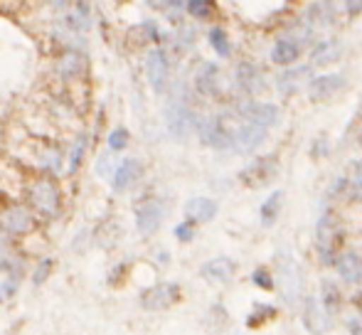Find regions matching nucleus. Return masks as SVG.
Wrapping results in <instances>:
<instances>
[{"label":"nucleus","instance_id":"f257e3e1","mask_svg":"<svg viewBox=\"0 0 362 335\" xmlns=\"http://www.w3.org/2000/svg\"><path fill=\"white\" fill-rule=\"evenodd\" d=\"M343 227L340 217L333 212V207H325V212L318 220V259L323 266H335L338 257L343 254Z\"/></svg>","mask_w":362,"mask_h":335},{"label":"nucleus","instance_id":"ddd939ff","mask_svg":"<svg viewBox=\"0 0 362 335\" xmlns=\"http://www.w3.org/2000/svg\"><path fill=\"white\" fill-rule=\"evenodd\" d=\"M237 84H239V91H244L247 96L264 94V91H267L264 69L254 62H239L237 64Z\"/></svg>","mask_w":362,"mask_h":335},{"label":"nucleus","instance_id":"f03ea898","mask_svg":"<svg viewBox=\"0 0 362 335\" xmlns=\"http://www.w3.org/2000/svg\"><path fill=\"white\" fill-rule=\"evenodd\" d=\"M28 197L37 215L57 217L62 212V187H59V182L52 175H42L30 182Z\"/></svg>","mask_w":362,"mask_h":335},{"label":"nucleus","instance_id":"aec40b11","mask_svg":"<svg viewBox=\"0 0 362 335\" xmlns=\"http://www.w3.org/2000/svg\"><path fill=\"white\" fill-rule=\"evenodd\" d=\"M343 57V47L338 40H320L310 49V67H328Z\"/></svg>","mask_w":362,"mask_h":335},{"label":"nucleus","instance_id":"f8f14e48","mask_svg":"<svg viewBox=\"0 0 362 335\" xmlns=\"http://www.w3.org/2000/svg\"><path fill=\"white\" fill-rule=\"evenodd\" d=\"M163 220H165V207H163L160 200L151 197V200H144L139 207H136V227H139L141 235H156L160 230Z\"/></svg>","mask_w":362,"mask_h":335},{"label":"nucleus","instance_id":"423d86ee","mask_svg":"<svg viewBox=\"0 0 362 335\" xmlns=\"http://www.w3.org/2000/svg\"><path fill=\"white\" fill-rule=\"evenodd\" d=\"M239 116L247 119V124L262 126V129H274L281 121V106L272 104V101H247L239 106Z\"/></svg>","mask_w":362,"mask_h":335},{"label":"nucleus","instance_id":"4c0bfd02","mask_svg":"<svg viewBox=\"0 0 362 335\" xmlns=\"http://www.w3.org/2000/svg\"><path fill=\"white\" fill-rule=\"evenodd\" d=\"M348 328L353 335H362V321H358V318H353V321H348Z\"/></svg>","mask_w":362,"mask_h":335},{"label":"nucleus","instance_id":"1a4fd4ad","mask_svg":"<svg viewBox=\"0 0 362 335\" xmlns=\"http://www.w3.org/2000/svg\"><path fill=\"white\" fill-rule=\"evenodd\" d=\"M35 215L28 207H5L0 210V232L10 237H23L35 230Z\"/></svg>","mask_w":362,"mask_h":335},{"label":"nucleus","instance_id":"7ed1b4c3","mask_svg":"<svg viewBox=\"0 0 362 335\" xmlns=\"http://www.w3.org/2000/svg\"><path fill=\"white\" fill-rule=\"evenodd\" d=\"M281 170V158L279 153H264L259 158H254L252 163L239 172V182H242L247 190H262V187L272 185L279 177Z\"/></svg>","mask_w":362,"mask_h":335},{"label":"nucleus","instance_id":"6ab92c4d","mask_svg":"<svg viewBox=\"0 0 362 335\" xmlns=\"http://www.w3.org/2000/svg\"><path fill=\"white\" fill-rule=\"evenodd\" d=\"M219 205L212 197H192L185 202V215L187 220H192L195 225H207L217 217Z\"/></svg>","mask_w":362,"mask_h":335},{"label":"nucleus","instance_id":"9b49d317","mask_svg":"<svg viewBox=\"0 0 362 335\" xmlns=\"http://www.w3.org/2000/svg\"><path fill=\"white\" fill-rule=\"evenodd\" d=\"M180 301V286L177 283H156L141 293V306L146 311H165L173 303Z\"/></svg>","mask_w":362,"mask_h":335},{"label":"nucleus","instance_id":"a211bd4d","mask_svg":"<svg viewBox=\"0 0 362 335\" xmlns=\"http://www.w3.org/2000/svg\"><path fill=\"white\" fill-rule=\"evenodd\" d=\"M338 20V8H335L330 0H315L313 5L305 8V23L313 30H325Z\"/></svg>","mask_w":362,"mask_h":335},{"label":"nucleus","instance_id":"473e14b6","mask_svg":"<svg viewBox=\"0 0 362 335\" xmlns=\"http://www.w3.org/2000/svg\"><path fill=\"white\" fill-rule=\"evenodd\" d=\"M15 291H18V276L13 274V276H8L3 283H0V303L8 301V298H13Z\"/></svg>","mask_w":362,"mask_h":335},{"label":"nucleus","instance_id":"2eb2a0df","mask_svg":"<svg viewBox=\"0 0 362 335\" xmlns=\"http://www.w3.org/2000/svg\"><path fill=\"white\" fill-rule=\"evenodd\" d=\"M269 131L262 129V126L254 124H242L239 129H234V151L237 153H254L264 146Z\"/></svg>","mask_w":362,"mask_h":335},{"label":"nucleus","instance_id":"2f4dec72","mask_svg":"<svg viewBox=\"0 0 362 335\" xmlns=\"http://www.w3.org/2000/svg\"><path fill=\"white\" fill-rule=\"evenodd\" d=\"M195 227H197V225H195L192 220L180 222V225H177L175 230H173V232H175V240H177V242H182V245H190V242L197 237V230H195Z\"/></svg>","mask_w":362,"mask_h":335},{"label":"nucleus","instance_id":"c85d7f7f","mask_svg":"<svg viewBox=\"0 0 362 335\" xmlns=\"http://www.w3.org/2000/svg\"><path fill=\"white\" fill-rule=\"evenodd\" d=\"M187 15H192L195 20H210L215 15V3L212 0H190L187 3Z\"/></svg>","mask_w":362,"mask_h":335},{"label":"nucleus","instance_id":"c9c22d12","mask_svg":"<svg viewBox=\"0 0 362 335\" xmlns=\"http://www.w3.org/2000/svg\"><path fill=\"white\" fill-rule=\"evenodd\" d=\"M187 3L190 0H163V8L173 10V13H180L182 8H187Z\"/></svg>","mask_w":362,"mask_h":335},{"label":"nucleus","instance_id":"e433bc0d","mask_svg":"<svg viewBox=\"0 0 362 335\" xmlns=\"http://www.w3.org/2000/svg\"><path fill=\"white\" fill-rule=\"evenodd\" d=\"M345 13L348 15H362V0H345Z\"/></svg>","mask_w":362,"mask_h":335},{"label":"nucleus","instance_id":"393cba45","mask_svg":"<svg viewBox=\"0 0 362 335\" xmlns=\"http://www.w3.org/2000/svg\"><path fill=\"white\" fill-rule=\"evenodd\" d=\"M281 207H284V190H274L272 195L262 202V207H259V222H262L264 227H274L279 215H281Z\"/></svg>","mask_w":362,"mask_h":335},{"label":"nucleus","instance_id":"ea45409f","mask_svg":"<svg viewBox=\"0 0 362 335\" xmlns=\"http://www.w3.org/2000/svg\"><path fill=\"white\" fill-rule=\"evenodd\" d=\"M148 8H163V0H146Z\"/></svg>","mask_w":362,"mask_h":335},{"label":"nucleus","instance_id":"a878e982","mask_svg":"<svg viewBox=\"0 0 362 335\" xmlns=\"http://www.w3.org/2000/svg\"><path fill=\"white\" fill-rule=\"evenodd\" d=\"M320 303H323L325 311H328L330 316L340 313V308H343V293H340L338 283L323 281V286H320Z\"/></svg>","mask_w":362,"mask_h":335},{"label":"nucleus","instance_id":"cd10ccee","mask_svg":"<svg viewBox=\"0 0 362 335\" xmlns=\"http://www.w3.org/2000/svg\"><path fill=\"white\" fill-rule=\"evenodd\" d=\"M86 146H89V136H86V134L76 136L72 155H69V170L67 172H76L81 168V160H84V155H86Z\"/></svg>","mask_w":362,"mask_h":335},{"label":"nucleus","instance_id":"7c9ffc66","mask_svg":"<svg viewBox=\"0 0 362 335\" xmlns=\"http://www.w3.org/2000/svg\"><path fill=\"white\" fill-rule=\"evenodd\" d=\"M129 141H131L129 131H126L124 126H119V129H114L109 134V151H114V153H121V151L129 148Z\"/></svg>","mask_w":362,"mask_h":335},{"label":"nucleus","instance_id":"0eeeda50","mask_svg":"<svg viewBox=\"0 0 362 335\" xmlns=\"http://www.w3.org/2000/svg\"><path fill=\"white\" fill-rule=\"evenodd\" d=\"M348 86V77L340 72H325V74H315V77L308 79V99L310 101H328L333 96H338L340 91Z\"/></svg>","mask_w":362,"mask_h":335},{"label":"nucleus","instance_id":"412c9836","mask_svg":"<svg viewBox=\"0 0 362 335\" xmlns=\"http://www.w3.org/2000/svg\"><path fill=\"white\" fill-rule=\"evenodd\" d=\"M195 91L200 96H215L219 91V67L215 62H202L195 72Z\"/></svg>","mask_w":362,"mask_h":335},{"label":"nucleus","instance_id":"c756f323","mask_svg":"<svg viewBox=\"0 0 362 335\" xmlns=\"http://www.w3.org/2000/svg\"><path fill=\"white\" fill-rule=\"evenodd\" d=\"M252 281L257 288H264V291H274L276 288V281H274V274L269 271L267 266H259L252 271Z\"/></svg>","mask_w":362,"mask_h":335},{"label":"nucleus","instance_id":"72a5a7b5","mask_svg":"<svg viewBox=\"0 0 362 335\" xmlns=\"http://www.w3.org/2000/svg\"><path fill=\"white\" fill-rule=\"evenodd\" d=\"M348 197L350 202H355V205H362V177L360 175H355L353 180H350V185H348Z\"/></svg>","mask_w":362,"mask_h":335},{"label":"nucleus","instance_id":"4468645a","mask_svg":"<svg viewBox=\"0 0 362 335\" xmlns=\"http://www.w3.org/2000/svg\"><path fill=\"white\" fill-rule=\"evenodd\" d=\"M141 175H144V163L139 158H126L111 172V187L114 192H126L141 180Z\"/></svg>","mask_w":362,"mask_h":335},{"label":"nucleus","instance_id":"b1692460","mask_svg":"<svg viewBox=\"0 0 362 335\" xmlns=\"http://www.w3.org/2000/svg\"><path fill=\"white\" fill-rule=\"evenodd\" d=\"M303 79H310V64H305V67H288L284 69L281 74H279L276 84H279V91L281 94H293V91H298V86Z\"/></svg>","mask_w":362,"mask_h":335},{"label":"nucleus","instance_id":"f3484780","mask_svg":"<svg viewBox=\"0 0 362 335\" xmlns=\"http://www.w3.org/2000/svg\"><path fill=\"white\" fill-rule=\"evenodd\" d=\"M335 271L338 276L343 278L345 283L350 286H360L362 283V254L353 252V249H345L335 261Z\"/></svg>","mask_w":362,"mask_h":335},{"label":"nucleus","instance_id":"20e7f679","mask_svg":"<svg viewBox=\"0 0 362 335\" xmlns=\"http://www.w3.org/2000/svg\"><path fill=\"white\" fill-rule=\"evenodd\" d=\"M195 134L207 148L234 151V131L227 129V124L222 119H217V116H202Z\"/></svg>","mask_w":362,"mask_h":335},{"label":"nucleus","instance_id":"4be33fe9","mask_svg":"<svg viewBox=\"0 0 362 335\" xmlns=\"http://www.w3.org/2000/svg\"><path fill=\"white\" fill-rule=\"evenodd\" d=\"M300 52H303V47L296 40L281 37L272 47V62L279 64V67H291V64H296L300 59Z\"/></svg>","mask_w":362,"mask_h":335},{"label":"nucleus","instance_id":"58836bf2","mask_svg":"<svg viewBox=\"0 0 362 335\" xmlns=\"http://www.w3.org/2000/svg\"><path fill=\"white\" fill-rule=\"evenodd\" d=\"M69 3H72V0H49V5H52V8H57V10L67 8Z\"/></svg>","mask_w":362,"mask_h":335},{"label":"nucleus","instance_id":"bb28decb","mask_svg":"<svg viewBox=\"0 0 362 335\" xmlns=\"http://www.w3.org/2000/svg\"><path fill=\"white\" fill-rule=\"evenodd\" d=\"M207 40H210V47L215 49L219 57L227 59L229 54H232V40H229V35L224 33L222 28H212L210 33H207Z\"/></svg>","mask_w":362,"mask_h":335},{"label":"nucleus","instance_id":"dca6fc26","mask_svg":"<svg viewBox=\"0 0 362 335\" xmlns=\"http://www.w3.org/2000/svg\"><path fill=\"white\" fill-rule=\"evenodd\" d=\"M234 274H237V264L229 257H215L202 264L200 269V276L207 278L210 283H229L234 278Z\"/></svg>","mask_w":362,"mask_h":335},{"label":"nucleus","instance_id":"6e6552de","mask_svg":"<svg viewBox=\"0 0 362 335\" xmlns=\"http://www.w3.org/2000/svg\"><path fill=\"white\" fill-rule=\"evenodd\" d=\"M146 77H148V82H151L156 94H163V91L168 89V82H170V57H168L165 49L156 47V49L148 52Z\"/></svg>","mask_w":362,"mask_h":335},{"label":"nucleus","instance_id":"39448f33","mask_svg":"<svg viewBox=\"0 0 362 335\" xmlns=\"http://www.w3.org/2000/svg\"><path fill=\"white\" fill-rule=\"evenodd\" d=\"M197 124H200V116L185 104V101H173L165 109V126L170 131L173 139L185 141L192 131H197Z\"/></svg>","mask_w":362,"mask_h":335},{"label":"nucleus","instance_id":"5701e85b","mask_svg":"<svg viewBox=\"0 0 362 335\" xmlns=\"http://www.w3.org/2000/svg\"><path fill=\"white\" fill-rule=\"evenodd\" d=\"M86 72V57L81 52H64L57 59V74L62 79H76L79 74Z\"/></svg>","mask_w":362,"mask_h":335},{"label":"nucleus","instance_id":"9d476101","mask_svg":"<svg viewBox=\"0 0 362 335\" xmlns=\"http://www.w3.org/2000/svg\"><path fill=\"white\" fill-rule=\"evenodd\" d=\"M300 318H303V328L310 335H325L330 328H333V316L325 311L320 298H315V296H305Z\"/></svg>","mask_w":362,"mask_h":335},{"label":"nucleus","instance_id":"f704fd0d","mask_svg":"<svg viewBox=\"0 0 362 335\" xmlns=\"http://www.w3.org/2000/svg\"><path fill=\"white\" fill-rule=\"evenodd\" d=\"M49 274H52V261H49V259H45V261H40L37 271L33 274V283H35V286H42V283L47 281Z\"/></svg>","mask_w":362,"mask_h":335}]
</instances>
